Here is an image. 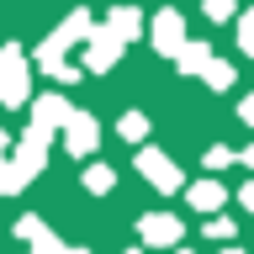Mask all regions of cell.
I'll list each match as a JSON object with an SVG mask.
<instances>
[{
    "label": "cell",
    "instance_id": "obj_1",
    "mask_svg": "<svg viewBox=\"0 0 254 254\" xmlns=\"http://www.w3.org/2000/svg\"><path fill=\"white\" fill-rule=\"evenodd\" d=\"M0 95H5L11 106L27 95V74H21V59H16L11 48H5V59H0Z\"/></svg>",
    "mask_w": 254,
    "mask_h": 254
},
{
    "label": "cell",
    "instance_id": "obj_2",
    "mask_svg": "<svg viewBox=\"0 0 254 254\" xmlns=\"http://www.w3.org/2000/svg\"><path fill=\"white\" fill-rule=\"evenodd\" d=\"M143 170H148V180H154V186H164V190L180 186V175H175V164H170L164 154H143Z\"/></svg>",
    "mask_w": 254,
    "mask_h": 254
},
{
    "label": "cell",
    "instance_id": "obj_3",
    "mask_svg": "<svg viewBox=\"0 0 254 254\" xmlns=\"http://www.w3.org/2000/svg\"><path fill=\"white\" fill-rule=\"evenodd\" d=\"M154 37H159V48H164V53H180V48H186V43H180V16L164 11V16L154 21Z\"/></svg>",
    "mask_w": 254,
    "mask_h": 254
},
{
    "label": "cell",
    "instance_id": "obj_4",
    "mask_svg": "<svg viewBox=\"0 0 254 254\" xmlns=\"http://www.w3.org/2000/svg\"><path fill=\"white\" fill-rule=\"evenodd\" d=\"M143 238H154V244H175V238H180V222H175V217H143Z\"/></svg>",
    "mask_w": 254,
    "mask_h": 254
},
{
    "label": "cell",
    "instance_id": "obj_5",
    "mask_svg": "<svg viewBox=\"0 0 254 254\" xmlns=\"http://www.w3.org/2000/svg\"><path fill=\"white\" fill-rule=\"evenodd\" d=\"M69 143H74V154H85V148L95 143V122H90V117H85V122L74 117V132H69Z\"/></svg>",
    "mask_w": 254,
    "mask_h": 254
},
{
    "label": "cell",
    "instance_id": "obj_6",
    "mask_svg": "<svg viewBox=\"0 0 254 254\" xmlns=\"http://www.w3.org/2000/svg\"><path fill=\"white\" fill-rule=\"evenodd\" d=\"M190 201H196V206H217L222 190H217V186H196V190H190Z\"/></svg>",
    "mask_w": 254,
    "mask_h": 254
},
{
    "label": "cell",
    "instance_id": "obj_7",
    "mask_svg": "<svg viewBox=\"0 0 254 254\" xmlns=\"http://www.w3.org/2000/svg\"><path fill=\"white\" fill-rule=\"evenodd\" d=\"M122 138H143V117H122Z\"/></svg>",
    "mask_w": 254,
    "mask_h": 254
},
{
    "label": "cell",
    "instance_id": "obj_8",
    "mask_svg": "<svg viewBox=\"0 0 254 254\" xmlns=\"http://www.w3.org/2000/svg\"><path fill=\"white\" fill-rule=\"evenodd\" d=\"M238 37H244V48L254 53V16H244V27H238Z\"/></svg>",
    "mask_w": 254,
    "mask_h": 254
},
{
    "label": "cell",
    "instance_id": "obj_9",
    "mask_svg": "<svg viewBox=\"0 0 254 254\" xmlns=\"http://www.w3.org/2000/svg\"><path fill=\"white\" fill-rule=\"evenodd\" d=\"M228 11H233L228 0H206V16H228Z\"/></svg>",
    "mask_w": 254,
    "mask_h": 254
},
{
    "label": "cell",
    "instance_id": "obj_10",
    "mask_svg": "<svg viewBox=\"0 0 254 254\" xmlns=\"http://www.w3.org/2000/svg\"><path fill=\"white\" fill-rule=\"evenodd\" d=\"M244 206H254V186H249V190H244Z\"/></svg>",
    "mask_w": 254,
    "mask_h": 254
},
{
    "label": "cell",
    "instance_id": "obj_11",
    "mask_svg": "<svg viewBox=\"0 0 254 254\" xmlns=\"http://www.w3.org/2000/svg\"><path fill=\"white\" fill-rule=\"evenodd\" d=\"M244 117H249V122H254V101H249V106H244Z\"/></svg>",
    "mask_w": 254,
    "mask_h": 254
},
{
    "label": "cell",
    "instance_id": "obj_12",
    "mask_svg": "<svg viewBox=\"0 0 254 254\" xmlns=\"http://www.w3.org/2000/svg\"><path fill=\"white\" fill-rule=\"evenodd\" d=\"M0 148H5V138H0Z\"/></svg>",
    "mask_w": 254,
    "mask_h": 254
}]
</instances>
